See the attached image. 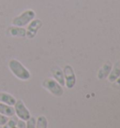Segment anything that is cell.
I'll return each mask as SVG.
<instances>
[{
  "mask_svg": "<svg viewBox=\"0 0 120 128\" xmlns=\"http://www.w3.org/2000/svg\"><path fill=\"white\" fill-rule=\"evenodd\" d=\"M0 113L7 117H13L15 115L14 107L0 102Z\"/></svg>",
  "mask_w": 120,
  "mask_h": 128,
  "instance_id": "30bf717a",
  "label": "cell"
},
{
  "mask_svg": "<svg viewBox=\"0 0 120 128\" xmlns=\"http://www.w3.org/2000/svg\"><path fill=\"white\" fill-rule=\"evenodd\" d=\"M9 68L11 71V73L20 80L25 82L31 78V74L28 69L25 68L20 61L16 60V59H11L9 62Z\"/></svg>",
  "mask_w": 120,
  "mask_h": 128,
  "instance_id": "6da1fadb",
  "label": "cell"
},
{
  "mask_svg": "<svg viewBox=\"0 0 120 128\" xmlns=\"http://www.w3.org/2000/svg\"><path fill=\"white\" fill-rule=\"evenodd\" d=\"M10 35L12 36H19V38H25L26 35V30L20 26H12L9 29Z\"/></svg>",
  "mask_w": 120,
  "mask_h": 128,
  "instance_id": "7c38bea8",
  "label": "cell"
},
{
  "mask_svg": "<svg viewBox=\"0 0 120 128\" xmlns=\"http://www.w3.org/2000/svg\"><path fill=\"white\" fill-rule=\"evenodd\" d=\"M17 128H26V126H25V122L19 120L17 122Z\"/></svg>",
  "mask_w": 120,
  "mask_h": 128,
  "instance_id": "e0dca14e",
  "label": "cell"
},
{
  "mask_svg": "<svg viewBox=\"0 0 120 128\" xmlns=\"http://www.w3.org/2000/svg\"><path fill=\"white\" fill-rule=\"evenodd\" d=\"M111 69H112V64H110V63H105L101 68H99V71H98V74H97L98 78L100 80L106 78L109 76V73H110V71H111Z\"/></svg>",
  "mask_w": 120,
  "mask_h": 128,
  "instance_id": "9c48e42d",
  "label": "cell"
},
{
  "mask_svg": "<svg viewBox=\"0 0 120 128\" xmlns=\"http://www.w3.org/2000/svg\"><path fill=\"white\" fill-rule=\"evenodd\" d=\"M36 121H37V119L35 117H32L31 116L27 121L25 122L26 128H36Z\"/></svg>",
  "mask_w": 120,
  "mask_h": 128,
  "instance_id": "9a60e30c",
  "label": "cell"
},
{
  "mask_svg": "<svg viewBox=\"0 0 120 128\" xmlns=\"http://www.w3.org/2000/svg\"><path fill=\"white\" fill-rule=\"evenodd\" d=\"M16 98L13 96H11L8 92H0V102L4 104H7L10 106H14L16 103Z\"/></svg>",
  "mask_w": 120,
  "mask_h": 128,
  "instance_id": "8fae6325",
  "label": "cell"
},
{
  "mask_svg": "<svg viewBox=\"0 0 120 128\" xmlns=\"http://www.w3.org/2000/svg\"><path fill=\"white\" fill-rule=\"evenodd\" d=\"M114 83H115V85L118 86V87H120V76L118 77V78H116V80L114 82Z\"/></svg>",
  "mask_w": 120,
  "mask_h": 128,
  "instance_id": "ac0fdd59",
  "label": "cell"
},
{
  "mask_svg": "<svg viewBox=\"0 0 120 128\" xmlns=\"http://www.w3.org/2000/svg\"><path fill=\"white\" fill-rule=\"evenodd\" d=\"M17 122L18 121L17 120H15V119H9L7 122H6L2 127L3 128H13L17 125Z\"/></svg>",
  "mask_w": 120,
  "mask_h": 128,
  "instance_id": "5bb4252c",
  "label": "cell"
},
{
  "mask_svg": "<svg viewBox=\"0 0 120 128\" xmlns=\"http://www.w3.org/2000/svg\"><path fill=\"white\" fill-rule=\"evenodd\" d=\"M119 76H120V62H116L113 66H112V69H111L109 76L107 78H108V80L110 82H114Z\"/></svg>",
  "mask_w": 120,
  "mask_h": 128,
  "instance_id": "ba28073f",
  "label": "cell"
},
{
  "mask_svg": "<svg viewBox=\"0 0 120 128\" xmlns=\"http://www.w3.org/2000/svg\"><path fill=\"white\" fill-rule=\"evenodd\" d=\"M27 25H28L27 29H25L26 30L25 36H27L28 38H34L37 35V33L39 32V30L42 26V22L39 19H34Z\"/></svg>",
  "mask_w": 120,
  "mask_h": 128,
  "instance_id": "8992f818",
  "label": "cell"
},
{
  "mask_svg": "<svg viewBox=\"0 0 120 128\" xmlns=\"http://www.w3.org/2000/svg\"><path fill=\"white\" fill-rule=\"evenodd\" d=\"M36 17V12L33 10H26L23 11L21 14L14 17L11 21V24L14 26H20L24 27L25 25H27Z\"/></svg>",
  "mask_w": 120,
  "mask_h": 128,
  "instance_id": "7a4b0ae2",
  "label": "cell"
},
{
  "mask_svg": "<svg viewBox=\"0 0 120 128\" xmlns=\"http://www.w3.org/2000/svg\"><path fill=\"white\" fill-rule=\"evenodd\" d=\"M63 73L65 78V86L68 89H72L76 84V76L73 71V68L70 64H67L64 66Z\"/></svg>",
  "mask_w": 120,
  "mask_h": 128,
  "instance_id": "5b68a950",
  "label": "cell"
},
{
  "mask_svg": "<svg viewBox=\"0 0 120 128\" xmlns=\"http://www.w3.org/2000/svg\"><path fill=\"white\" fill-rule=\"evenodd\" d=\"M42 87L46 89L50 94L54 96H62L64 94V90L62 86L54 80V78H45L42 82Z\"/></svg>",
  "mask_w": 120,
  "mask_h": 128,
  "instance_id": "3957f363",
  "label": "cell"
},
{
  "mask_svg": "<svg viewBox=\"0 0 120 128\" xmlns=\"http://www.w3.org/2000/svg\"><path fill=\"white\" fill-rule=\"evenodd\" d=\"M8 120H9V117L4 116V115H2V114L0 113V126H3L8 122Z\"/></svg>",
  "mask_w": 120,
  "mask_h": 128,
  "instance_id": "2e32d148",
  "label": "cell"
},
{
  "mask_svg": "<svg viewBox=\"0 0 120 128\" xmlns=\"http://www.w3.org/2000/svg\"><path fill=\"white\" fill-rule=\"evenodd\" d=\"M52 74L53 78L59 83L61 86L65 85V78H64L63 69H61L59 66H54L52 68Z\"/></svg>",
  "mask_w": 120,
  "mask_h": 128,
  "instance_id": "52a82bcc",
  "label": "cell"
},
{
  "mask_svg": "<svg viewBox=\"0 0 120 128\" xmlns=\"http://www.w3.org/2000/svg\"><path fill=\"white\" fill-rule=\"evenodd\" d=\"M36 128H48V120L45 116L40 115L37 118L36 121Z\"/></svg>",
  "mask_w": 120,
  "mask_h": 128,
  "instance_id": "4fadbf2b",
  "label": "cell"
},
{
  "mask_svg": "<svg viewBox=\"0 0 120 128\" xmlns=\"http://www.w3.org/2000/svg\"><path fill=\"white\" fill-rule=\"evenodd\" d=\"M13 107H14L15 110V115L19 118V120L26 122L29 118L31 117L30 111L26 108L25 103L23 102V100H17Z\"/></svg>",
  "mask_w": 120,
  "mask_h": 128,
  "instance_id": "277c9868",
  "label": "cell"
}]
</instances>
